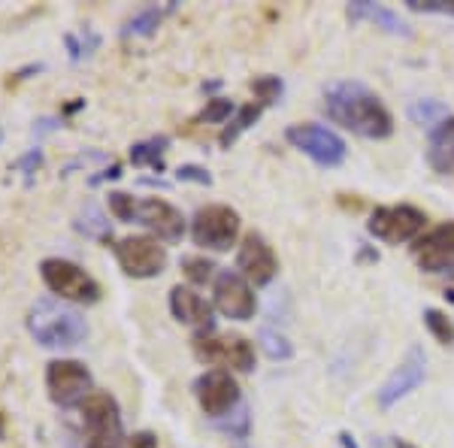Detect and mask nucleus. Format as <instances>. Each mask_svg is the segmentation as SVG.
I'll use <instances>...</instances> for the list:
<instances>
[{"label":"nucleus","mask_w":454,"mask_h":448,"mask_svg":"<svg viewBox=\"0 0 454 448\" xmlns=\"http://www.w3.org/2000/svg\"><path fill=\"white\" fill-rule=\"evenodd\" d=\"M134 222L149 227L160 242H179L182 237H185V218H182V212L176 209L173 203L160 200V197L137 200Z\"/></svg>","instance_id":"2eb2a0df"},{"label":"nucleus","mask_w":454,"mask_h":448,"mask_svg":"<svg viewBox=\"0 0 454 448\" xmlns=\"http://www.w3.org/2000/svg\"><path fill=\"white\" fill-rule=\"evenodd\" d=\"M43 161H46V158H43V149H40V145H34V149H27L25 155H19L16 161H12V170L25 173V176H34L43 167Z\"/></svg>","instance_id":"2f4dec72"},{"label":"nucleus","mask_w":454,"mask_h":448,"mask_svg":"<svg viewBox=\"0 0 454 448\" xmlns=\"http://www.w3.org/2000/svg\"><path fill=\"white\" fill-rule=\"evenodd\" d=\"M119 176H121V164H113V167H106V170H100L98 176H91V179H88V185H104V182L119 179Z\"/></svg>","instance_id":"4c0bfd02"},{"label":"nucleus","mask_w":454,"mask_h":448,"mask_svg":"<svg viewBox=\"0 0 454 448\" xmlns=\"http://www.w3.org/2000/svg\"><path fill=\"white\" fill-rule=\"evenodd\" d=\"M113 252L121 273L130 279H155L167 270V248L160 246L158 237L134 233V237H124L115 242Z\"/></svg>","instance_id":"0eeeda50"},{"label":"nucleus","mask_w":454,"mask_h":448,"mask_svg":"<svg viewBox=\"0 0 454 448\" xmlns=\"http://www.w3.org/2000/svg\"><path fill=\"white\" fill-rule=\"evenodd\" d=\"M170 312H173L176 321L192 325V327L200 330V334L212 330V306L194 288L176 285V288L170 291Z\"/></svg>","instance_id":"f3484780"},{"label":"nucleus","mask_w":454,"mask_h":448,"mask_svg":"<svg viewBox=\"0 0 454 448\" xmlns=\"http://www.w3.org/2000/svg\"><path fill=\"white\" fill-rule=\"evenodd\" d=\"M212 300H215V310L222 312L224 318H233V321H252L254 312H258V300H254L252 285H248L237 270H222V273L215 276Z\"/></svg>","instance_id":"9b49d317"},{"label":"nucleus","mask_w":454,"mask_h":448,"mask_svg":"<svg viewBox=\"0 0 454 448\" xmlns=\"http://www.w3.org/2000/svg\"><path fill=\"white\" fill-rule=\"evenodd\" d=\"M409 119L421 128H439L445 119H449V109H445L442 100H434V98H424V100H415L409 106Z\"/></svg>","instance_id":"b1692460"},{"label":"nucleus","mask_w":454,"mask_h":448,"mask_svg":"<svg viewBox=\"0 0 454 448\" xmlns=\"http://www.w3.org/2000/svg\"><path fill=\"white\" fill-rule=\"evenodd\" d=\"M391 448H415V445H409V443H403V439H391Z\"/></svg>","instance_id":"37998d69"},{"label":"nucleus","mask_w":454,"mask_h":448,"mask_svg":"<svg viewBox=\"0 0 454 448\" xmlns=\"http://www.w3.org/2000/svg\"><path fill=\"white\" fill-rule=\"evenodd\" d=\"M109 212H113L119 222H134V212H137V197L124 194V191H109L106 194Z\"/></svg>","instance_id":"c756f323"},{"label":"nucleus","mask_w":454,"mask_h":448,"mask_svg":"<svg viewBox=\"0 0 454 448\" xmlns=\"http://www.w3.org/2000/svg\"><path fill=\"white\" fill-rule=\"evenodd\" d=\"M424 325H427L430 334L436 336L442 345H451L454 342V325H451V318L445 312H439V310H424Z\"/></svg>","instance_id":"bb28decb"},{"label":"nucleus","mask_w":454,"mask_h":448,"mask_svg":"<svg viewBox=\"0 0 454 448\" xmlns=\"http://www.w3.org/2000/svg\"><path fill=\"white\" fill-rule=\"evenodd\" d=\"M252 91L258 94V104H276V100L282 98V91H285V85H282V79L279 76H258V79H252Z\"/></svg>","instance_id":"c85d7f7f"},{"label":"nucleus","mask_w":454,"mask_h":448,"mask_svg":"<svg viewBox=\"0 0 454 448\" xmlns=\"http://www.w3.org/2000/svg\"><path fill=\"white\" fill-rule=\"evenodd\" d=\"M192 345H194L197 361H203V364L231 366V370H239V373L254 370V345L239 334L222 336V334H215V330H207V334H197Z\"/></svg>","instance_id":"423d86ee"},{"label":"nucleus","mask_w":454,"mask_h":448,"mask_svg":"<svg viewBox=\"0 0 454 448\" xmlns=\"http://www.w3.org/2000/svg\"><path fill=\"white\" fill-rule=\"evenodd\" d=\"M194 394H197L200 409L209 418H224V415H231V409L243 406L237 379L227 370H207L194 381Z\"/></svg>","instance_id":"f8f14e48"},{"label":"nucleus","mask_w":454,"mask_h":448,"mask_svg":"<svg viewBox=\"0 0 454 448\" xmlns=\"http://www.w3.org/2000/svg\"><path fill=\"white\" fill-rule=\"evenodd\" d=\"M64 46H67V55H70V61H79V58H82L85 52H82V43L76 40V36L73 34H67L64 36Z\"/></svg>","instance_id":"58836bf2"},{"label":"nucleus","mask_w":454,"mask_h":448,"mask_svg":"<svg viewBox=\"0 0 454 448\" xmlns=\"http://www.w3.org/2000/svg\"><path fill=\"white\" fill-rule=\"evenodd\" d=\"M412 12H436V16H454V0H406Z\"/></svg>","instance_id":"7c9ffc66"},{"label":"nucleus","mask_w":454,"mask_h":448,"mask_svg":"<svg viewBox=\"0 0 454 448\" xmlns=\"http://www.w3.org/2000/svg\"><path fill=\"white\" fill-rule=\"evenodd\" d=\"M46 391L49 400L61 409L82 406V400L94 391L91 370L82 361H70V358H58L46 366Z\"/></svg>","instance_id":"6e6552de"},{"label":"nucleus","mask_w":454,"mask_h":448,"mask_svg":"<svg viewBox=\"0 0 454 448\" xmlns=\"http://www.w3.org/2000/svg\"><path fill=\"white\" fill-rule=\"evenodd\" d=\"M176 179H179V182H197V185H212L209 170H203V167H197V164H182L179 170H176Z\"/></svg>","instance_id":"473e14b6"},{"label":"nucleus","mask_w":454,"mask_h":448,"mask_svg":"<svg viewBox=\"0 0 454 448\" xmlns=\"http://www.w3.org/2000/svg\"><path fill=\"white\" fill-rule=\"evenodd\" d=\"M346 16H348L351 21L367 19V21H372L376 28H382L385 34H394V36H412V31H409V25L397 16V12L387 10V6H382V4H372V0H355V4H348Z\"/></svg>","instance_id":"6ab92c4d"},{"label":"nucleus","mask_w":454,"mask_h":448,"mask_svg":"<svg viewBox=\"0 0 454 448\" xmlns=\"http://www.w3.org/2000/svg\"><path fill=\"white\" fill-rule=\"evenodd\" d=\"M239 212L224 207V203H209L200 207L192 218V240L209 252H227L239 237Z\"/></svg>","instance_id":"39448f33"},{"label":"nucleus","mask_w":454,"mask_h":448,"mask_svg":"<svg viewBox=\"0 0 454 448\" xmlns=\"http://www.w3.org/2000/svg\"><path fill=\"white\" fill-rule=\"evenodd\" d=\"M170 145V137L167 134H158V137H149L143 143H134L130 145V161L137 167H152V170H164V152Z\"/></svg>","instance_id":"aec40b11"},{"label":"nucleus","mask_w":454,"mask_h":448,"mask_svg":"<svg viewBox=\"0 0 454 448\" xmlns=\"http://www.w3.org/2000/svg\"><path fill=\"white\" fill-rule=\"evenodd\" d=\"M340 445H342V448H361V445H357V439L351 436L348 430H342V433H340Z\"/></svg>","instance_id":"79ce46f5"},{"label":"nucleus","mask_w":454,"mask_h":448,"mask_svg":"<svg viewBox=\"0 0 454 448\" xmlns=\"http://www.w3.org/2000/svg\"><path fill=\"white\" fill-rule=\"evenodd\" d=\"M258 340H261V349L267 351L270 361H288V358H294V345L288 342V336L276 334V330L263 327L258 334Z\"/></svg>","instance_id":"393cba45"},{"label":"nucleus","mask_w":454,"mask_h":448,"mask_svg":"<svg viewBox=\"0 0 454 448\" xmlns=\"http://www.w3.org/2000/svg\"><path fill=\"white\" fill-rule=\"evenodd\" d=\"M427 224V216L421 209L409 207V203H400V207H379L370 216L367 231L376 240L387 242V246H400V242L415 240Z\"/></svg>","instance_id":"9d476101"},{"label":"nucleus","mask_w":454,"mask_h":448,"mask_svg":"<svg viewBox=\"0 0 454 448\" xmlns=\"http://www.w3.org/2000/svg\"><path fill=\"white\" fill-rule=\"evenodd\" d=\"M46 70V64H27V67L16 70V76H12V83H21V79H27L31 73H43Z\"/></svg>","instance_id":"a19ab883"},{"label":"nucleus","mask_w":454,"mask_h":448,"mask_svg":"<svg viewBox=\"0 0 454 448\" xmlns=\"http://www.w3.org/2000/svg\"><path fill=\"white\" fill-rule=\"evenodd\" d=\"M106 155L104 152H88V155H79V158H73L70 164H64L61 167V176H70L73 170H76V167H85V164H106Z\"/></svg>","instance_id":"72a5a7b5"},{"label":"nucleus","mask_w":454,"mask_h":448,"mask_svg":"<svg viewBox=\"0 0 454 448\" xmlns=\"http://www.w3.org/2000/svg\"><path fill=\"white\" fill-rule=\"evenodd\" d=\"M0 143H4V130H0Z\"/></svg>","instance_id":"c03bdc74"},{"label":"nucleus","mask_w":454,"mask_h":448,"mask_svg":"<svg viewBox=\"0 0 454 448\" xmlns=\"http://www.w3.org/2000/svg\"><path fill=\"white\" fill-rule=\"evenodd\" d=\"M98 46H100V36L94 34V31H88V28H85V31H82V52H85V58L91 55Z\"/></svg>","instance_id":"ea45409f"},{"label":"nucleus","mask_w":454,"mask_h":448,"mask_svg":"<svg viewBox=\"0 0 454 448\" xmlns=\"http://www.w3.org/2000/svg\"><path fill=\"white\" fill-rule=\"evenodd\" d=\"M261 113H263V104H246V106H239L237 115H233V119L227 122V128L222 130V137H218V145H222V149H231V145L237 143V137L261 119Z\"/></svg>","instance_id":"412c9836"},{"label":"nucleus","mask_w":454,"mask_h":448,"mask_svg":"<svg viewBox=\"0 0 454 448\" xmlns=\"http://www.w3.org/2000/svg\"><path fill=\"white\" fill-rule=\"evenodd\" d=\"M215 270H218L215 263L209 258H203V255H185V258H182V273L194 285H207L209 279L215 276Z\"/></svg>","instance_id":"a878e982"},{"label":"nucleus","mask_w":454,"mask_h":448,"mask_svg":"<svg viewBox=\"0 0 454 448\" xmlns=\"http://www.w3.org/2000/svg\"><path fill=\"white\" fill-rule=\"evenodd\" d=\"M412 255L424 273H451L454 270V222H445L415 240Z\"/></svg>","instance_id":"4468645a"},{"label":"nucleus","mask_w":454,"mask_h":448,"mask_svg":"<svg viewBox=\"0 0 454 448\" xmlns=\"http://www.w3.org/2000/svg\"><path fill=\"white\" fill-rule=\"evenodd\" d=\"M61 128V119H52V115H46V119H40V122H34V130L31 134L40 139L43 134H52V130Z\"/></svg>","instance_id":"e433bc0d"},{"label":"nucleus","mask_w":454,"mask_h":448,"mask_svg":"<svg viewBox=\"0 0 454 448\" xmlns=\"http://www.w3.org/2000/svg\"><path fill=\"white\" fill-rule=\"evenodd\" d=\"M231 115H237V106H233L231 100H224V98H212V100H207V106H203V113L197 115V122L224 124V122H231Z\"/></svg>","instance_id":"cd10ccee"},{"label":"nucleus","mask_w":454,"mask_h":448,"mask_svg":"<svg viewBox=\"0 0 454 448\" xmlns=\"http://www.w3.org/2000/svg\"><path fill=\"white\" fill-rule=\"evenodd\" d=\"M237 273L246 279L248 285L254 288H263L270 285L279 273V258H276L273 246L261 237V233H246L243 237V246L237 252Z\"/></svg>","instance_id":"ddd939ff"},{"label":"nucleus","mask_w":454,"mask_h":448,"mask_svg":"<svg viewBox=\"0 0 454 448\" xmlns=\"http://www.w3.org/2000/svg\"><path fill=\"white\" fill-rule=\"evenodd\" d=\"M128 448H158V436L152 430H140L128 436Z\"/></svg>","instance_id":"c9c22d12"},{"label":"nucleus","mask_w":454,"mask_h":448,"mask_svg":"<svg viewBox=\"0 0 454 448\" xmlns=\"http://www.w3.org/2000/svg\"><path fill=\"white\" fill-rule=\"evenodd\" d=\"M40 279L58 300H70L79 306H94L100 300L98 279L67 258H46L40 263Z\"/></svg>","instance_id":"20e7f679"},{"label":"nucleus","mask_w":454,"mask_h":448,"mask_svg":"<svg viewBox=\"0 0 454 448\" xmlns=\"http://www.w3.org/2000/svg\"><path fill=\"white\" fill-rule=\"evenodd\" d=\"M325 113L333 124L364 139H387L394 134V119L382 98L357 79H342L325 88Z\"/></svg>","instance_id":"f257e3e1"},{"label":"nucleus","mask_w":454,"mask_h":448,"mask_svg":"<svg viewBox=\"0 0 454 448\" xmlns=\"http://www.w3.org/2000/svg\"><path fill=\"white\" fill-rule=\"evenodd\" d=\"M27 330L43 349H76L88 336V321L76 306L58 297H40L27 312Z\"/></svg>","instance_id":"f03ea898"},{"label":"nucleus","mask_w":454,"mask_h":448,"mask_svg":"<svg viewBox=\"0 0 454 448\" xmlns=\"http://www.w3.org/2000/svg\"><path fill=\"white\" fill-rule=\"evenodd\" d=\"M285 139H288L294 149L303 152L306 158H312L318 167H340L346 161V139L340 134H333L325 124H291L285 130Z\"/></svg>","instance_id":"1a4fd4ad"},{"label":"nucleus","mask_w":454,"mask_h":448,"mask_svg":"<svg viewBox=\"0 0 454 448\" xmlns=\"http://www.w3.org/2000/svg\"><path fill=\"white\" fill-rule=\"evenodd\" d=\"M424 373H427V358H424V351L419 345H412L409 355L400 361L397 370H394L391 376L385 379V385L379 388V406L391 409L394 403H400L406 394H412L424 381Z\"/></svg>","instance_id":"dca6fc26"},{"label":"nucleus","mask_w":454,"mask_h":448,"mask_svg":"<svg viewBox=\"0 0 454 448\" xmlns=\"http://www.w3.org/2000/svg\"><path fill=\"white\" fill-rule=\"evenodd\" d=\"M76 231L85 233V237L91 240H100V242H109L113 240V227H109V218L100 212V207H94V203H88L82 209V216L76 218Z\"/></svg>","instance_id":"5701e85b"},{"label":"nucleus","mask_w":454,"mask_h":448,"mask_svg":"<svg viewBox=\"0 0 454 448\" xmlns=\"http://www.w3.org/2000/svg\"><path fill=\"white\" fill-rule=\"evenodd\" d=\"M167 10H173V4L167 6ZM167 10H158V6H145V10L134 12V16L124 21L121 36H124V40H128V36H152V34L158 31V25H160V19H164Z\"/></svg>","instance_id":"4be33fe9"},{"label":"nucleus","mask_w":454,"mask_h":448,"mask_svg":"<svg viewBox=\"0 0 454 448\" xmlns=\"http://www.w3.org/2000/svg\"><path fill=\"white\" fill-rule=\"evenodd\" d=\"M222 430L237 433V436H246V433H248V413H246V406H239L237 421H222Z\"/></svg>","instance_id":"f704fd0d"},{"label":"nucleus","mask_w":454,"mask_h":448,"mask_svg":"<svg viewBox=\"0 0 454 448\" xmlns=\"http://www.w3.org/2000/svg\"><path fill=\"white\" fill-rule=\"evenodd\" d=\"M82 424L88 430L85 448H128V436L121 430L119 400L106 391H91L79 406Z\"/></svg>","instance_id":"7ed1b4c3"},{"label":"nucleus","mask_w":454,"mask_h":448,"mask_svg":"<svg viewBox=\"0 0 454 448\" xmlns=\"http://www.w3.org/2000/svg\"><path fill=\"white\" fill-rule=\"evenodd\" d=\"M427 164L434 167V173L454 179V119H451V115L439 124V128L430 130Z\"/></svg>","instance_id":"a211bd4d"}]
</instances>
